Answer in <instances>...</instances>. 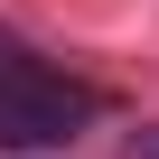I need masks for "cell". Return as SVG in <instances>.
I'll return each instance as SVG.
<instances>
[{"mask_svg": "<svg viewBox=\"0 0 159 159\" xmlns=\"http://www.w3.org/2000/svg\"><path fill=\"white\" fill-rule=\"evenodd\" d=\"M131 159H159V122H150V131H131Z\"/></svg>", "mask_w": 159, "mask_h": 159, "instance_id": "cell-3", "label": "cell"}, {"mask_svg": "<svg viewBox=\"0 0 159 159\" xmlns=\"http://www.w3.org/2000/svg\"><path fill=\"white\" fill-rule=\"evenodd\" d=\"M19 66H28V47H19L10 28H0V84H10V75H19Z\"/></svg>", "mask_w": 159, "mask_h": 159, "instance_id": "cell-2", "label": "cell"}, {"mask_svg": "<svg viewBox=\"0 0 159 159\" xmlns=\"http://www.w3.org/2000/svg\"><path fill=\"white\" fill-rule=\"evenodd\" d=\"M84 122H94V94L75 84V75L38 66V56L0 84V150H56V140H75Z\"/></svg>", "mask_w": 159, "mask_h": 159, "instance_id": "cell-1", "label": "cell"}]
</instances>
